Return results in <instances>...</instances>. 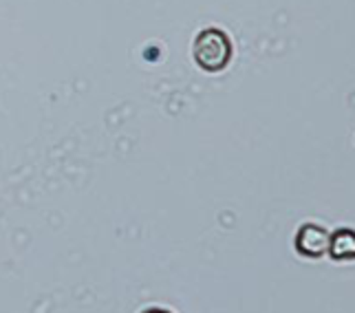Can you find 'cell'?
Instances as JSON below:
<instances>
[{"mask_svg": "<svg viewBox=\"0 0 355 313\" xmlns=\"http://www.w3.org/2000/svg\"><path fill=\"white\" fill-rule=\"evenodd\" d=\"M329 251L336 260H353L355 258V232L345 227L329 238Z\"/></svg>", "mask_w": 355, "mask_h": 313, "instance_id": "3", "label": "cell"}, {"mask_svg": "<svg viewBox=\"0 0 355 313\" xmlns=\"http://www.w3.org/2000/svg\"><path fill=\"white\" fill-rule=\"evenodd\" d=\"M232 55V44L227 35L218 29H205L194 40V60L205 71H221Z\"/></svg>", "mask_w": 355, "mask_h": 313, "instance_id": "1", "label": "cell"}, {"mask_svg": "<svg viewBox=\"0 0 355 313\" xmlns=\"http://www.w3.org/2000/svg\"><path fill=\"white\" fill-rule=\"evenodd\" d=\"M329 238L331 236H329V232L324 230V227L307 223V225H302L296 234V249L302 256L318 258L329 249Z\"/></svg>", "mask_w": 355, "mask_h": 313, "instance_id": "2", "label": "cell"}]
</instances>
